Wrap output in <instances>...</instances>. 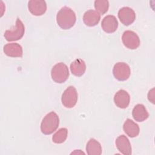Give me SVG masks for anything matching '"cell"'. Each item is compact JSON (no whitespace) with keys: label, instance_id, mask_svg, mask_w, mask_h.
<instances>
[{"label":"cell","instance_id":"13","mask_svg":"<svg viewBox=\"0 0 155 155\" xmlns=\"http://www.w3.org/2000/svg\"><path fill=\"white\" fill-rule=\"evenodd\" d=\"M116 145L117 150L123 154H131V146L129 139L124 135L118 136L116 139Z\"/></svg>","mask_w":155,"mask_h":155},{"label":"cell","instance_id":"16","mask_svg":"<svg viewBox=\"0 0 155 155\" xmlns=\"http://www.w3.org/2000/svg\"><path fill=\"white\" fill-rule=\"evenodd\" d=\"M132 116L134 119L137 122H143L149 116V114L142 104H137L132 111Z\"/></svg>","mask_w":155,"mask_h":155},{"label":"cell","instance_id":"5","mask_svg":"<svg viewBox=\"0 0 155 155\" xmlns=\"http://www.w3.org/2000/svg\"><path fill=\"white\" fill-rule=\"evenodd\" d=\"M61 101L64 107L71 108L75 106L78 101V92L73 86L67 87L62 94Z\"/></svg>","mask_w":155,"mask_h":155},{"label":"cell","instance_id":"7","mask_svg":"<svg viewBox=\"0 0 155 155\" xmlns=\"http://www.w3.org/2000/svg\"><path fill=\"white\" fill-rule=\"evenodd\" d=\"M122 40L124 45L131 50L136 49L140 45L139 36L136 33L131 30H127L124 32Z\"/></svg>","mask_w":155,"mask_h":155},{"label":"cell","instance_id":"15","mask_svg":"<svg viewBox=\"0 0 155 155\" xmlns=\"http://www.w3.org/2000/svg\"><path fill=\"white\" fill-rule=\"evenodd\" d=\"M124 132L130 137H134L138 136L140 129L139 125L130 119H127L123 125Z\"/></svg>","mask_w":155,"mask_h":155},{"label":"cell","instance_id":"21","mask_svg":"<svg viewBox=\"0 0 155 155\" xmlns=\"http://www.w3.org/2000/svg\"><path fill=\"white\" fill-rule=\"evenodd\" d=\"M154 88H152L151 90L149 91L148 94V100L154 104Z\"/></svg>","mask_w":155,"mask_h":155},{"label":"cell","instance_id":"11","mask_svg":"<svg viewBox=\"0 0 155 155\" xmlns=\"http://www.w3.org/2000/svg\"><path fill=\"white\" fill-rule=\"evenodd\" d=\"M130 101V96L128 93L124 90H120L115 94L114 96V102L115 105L120 108H126Z\"/></svg>","mask_w":155,"mask_h":155},{"label":"cell","instance_id":"6","mask_svg":"<svg viewBox=\"0 0 155 155\" xmlns=\"http://www.w3.org/2000/svg\"><path fill=\"white\" fill-rule=\"evenodd\" d=\"M113 73L114 78L120 81L127 80L131 73L129 65L125 62H117L113 67Z\"/></svg>","mask_w":155,"mask_h":155},{"label":"cell","instance_id":"1","mask_svg":"<svg viewBox=\"0 0 155 155\" xmlns=\"http://www.w3.org/2000/svg\"><path fill=\"white\" fill-rule=\"evenodd\" d=\"M76 17L75 13L70 8L64 7L58 12L56 21L58 25L64 30L71 28L75 24Z\"/></svg>","mask_w":155,"mask_h":155},{"label":"cell","instance_id":"9","mask_svg":"<svg viewBox=\"0 0 155 155\" xmlns=\"http://www.w3.org/2000/svg\"><path fill=\"white\" fill-rule=\"evenodd\" d=\"M28 8L32 15L41 16L47 10V4L45 1L31 0L28 3Z\"/></svg>","mask_w":155,"mask_h":155},{"label":"cell","instance_id":"19","mask_svg":"<svg viewBox=\"0 0 155 155\" xmlns=\"http://www.w3.org/2000/svg\"><path fill=\"white\" fill-rule=\"evenodd\" d=\"M67 129L65 128H61L53 134L52 140L56 143H62L65 141L67 137Z\"/></svg>","mask_w":155,"mask_h":155},{"label":"cell","instance_id":"18","mask_svg":"<svg viewBox=\"0 0 155 155\" xmlns=\"http://www.w3.org/2000/svg\"><path fill=\"white\" fill-rule=\"evenodd\" d=\"M86 151L88 155H100L102 153L101 143L94 139H90L86 145Z\"/></svg>","mask_w":155,"mask_h":155},{"label":"cell","instance_id":"12","mask_svg":"<svg viewBox=\"0 0 155 155\" xmlns=\"http://www.w3.org/2000/svg\"><path fill=\"white\" fill-rule=\"evenodd\" d=\"M4 53L8 56L13 58H21L23 51L21 45L18 43H8L4 46Z\"/></svg>","mask_w":155,"mask_h":155},{"label":"cell","instance_id":"20","mask_svg":"<svg viewBox=\"0 0 155 155\" xmlns=\"http://www.w3.org/2000/svg\"><path fill=\"white\" fill-rule=\"evenodd\" d=\"M109 2L107 0H96L94 1V8L101 15L105 14L108 10Z\"/></svg>","mask_w":155,"mask_h":155},{"label":"cell","instance_id":"14","mask_svg":"<svg viewBox=\"0 0 155 155\" xmlns=\"http://www.w3.org/2000/svg\"><path fill=\"white\" fill-rule=\"evenodd\" d=\"M101 19V15L94 10H89L85 12L83 16L84 24L89 27L96 25Z\"/></svg>","mask_w":155,"mask_h":155},{"label":"cell","instance_id":"3","mask_svg":"<svg viewBox=\"0 0 155 155\" xmlns=\"http://www.w3.org/2000/svg\"><path fill=\"white\" fill-rule=\"evenodd\" d=\"M51 76L55 82L59 84L64 83L68 78V68L64 63H58L53 67L51 71Z\"/></svg>","mask_w":155,"mask_h":155},{"label":"cell","instance_id":"10","mask_svg":"<svg viewBox=\"0 0 155 155\" xmlns=\"http://www.w3.org/2000/svg\"><path fill=\"white\" fill-rule=\"evenodd\" d=\"M101 27L103 30L107 33H114L118 27L117 20L113 15H107L102 19Z\"/></svg>","mask_w":155,"mask_h":155},{"label":"cell","instance_id":"17","mask_svg":"<svg viewBox=\"0 0 155 155\" xmlns=\"http://www.w3.org/2000/svg\"><path fill=\"white\" fill-rule=\"evenodd\" d=\"M70 70L73 74L76 76H82L86 70L85 62L81 59H77L70 64Z\"/></svg>","mask_w":155,"mask_h":155},{"label":"cell","instance_id":"8","mask_svg":"<svg viewBox=\"0 0 155 155\" xmlns=\"http://www.w3.org/2000/svg\"><path fill=\"white\" fill-rule=\"evenodd\" d=\"M118 17L124 25L128 26L134 22L136 19V14L131 8L124 7L119 10Z\"/></svg>","mask_w":155,"mask_h":155},{"label":"cell","instance_id":"2","mask_svg":"<svg viewBox=\"0 0 155 155\" xmlns=\"http://www.w3.org/2000/svg\"><path fill=\"white\" fill-rule=\"evenodd\" d=\"M59 119L54 111L48 113L42 119L41 124V132L46 135L52 134L58 128Z\"/></svg>","mask_w":155,"mask_h":155},{"label":"cell","instance_id":"4","mask_svg":"<svg viewBox=\"0 0 155 155\" xmlns=\"http://www.w3.org/2000/svg\"><path fill=\"white\" fill-rule=\"evenodd\" d=\"M25 32V27L19 18H17L15 27L7 30L4 33V38L7 41H15L21 39Z\"/></svg>","mask_w":155,"mask_h":155}]
</instances>
